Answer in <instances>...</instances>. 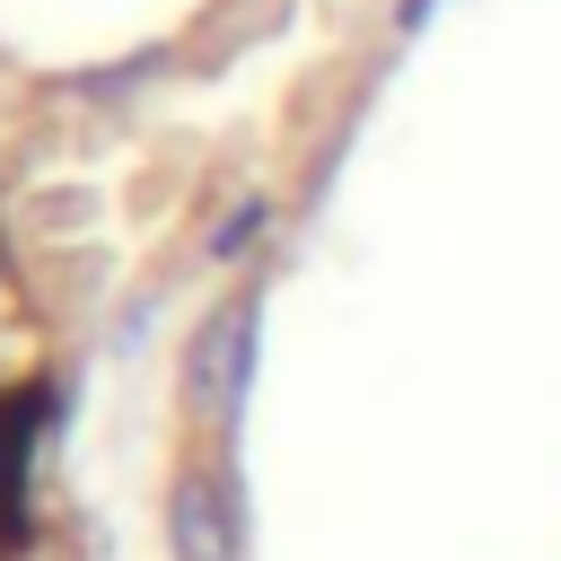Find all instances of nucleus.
Instances as JSON below:
<instances>
[{
	"label": "nucleus",
	"instance_id": "nucleus-4",
	"mask_svg": "<svg viewBox=\"0 0 561 561\" xmlns=\"http://www.w3.org/2000/svg\"><path fill=\"white\" fill-rule=\"evenodd\" d=\"M430 9H438V0H403V9H394V26H421Z\"/></svg>",
	"mask_w": 561,
	"mask_h": 561
},
{
	"label": "nucleus",
	"instance_id": "nucleus-2",
	"mask_svg": "<svg viewBox=\"0 0 561 561\" xmlns=\"http://www.w3.org/2000/svg\"><path fill=\"white\" fill-rule=\"evenodd\" d=\"M167 543H175V561H237L245 552V517H237L228 473H210V465L175 473V491H167Z\"/></svg>",
	"mask_w": 561,
	"mask_h": 561
},
{
	"label": "nucleus",
	"instance_id": "nucleus-3",
	"mask_svg": "<svg viewBox=\"0 0 561 561\" xmlns=\"http://www.w3.org/2000/svg\"><path fill=\"white\" fill-rule=\"evenodd\" d=\"M35 368V324H26V307H18V280L0 272V386H18Z\"/></svg>",
	"mask_w": 561,
	"mask_h": 561
},
{
	"label": "nucleus",
	"instance_id": "nucleus-1",
	"mask_svg": "<svg viewBox=\"0 0 561 561\" xmlns=\"http://www.w3.org/2000/svg\"><path fill=\"white\" fill-rule=\"evenodd\" d=\"M245 386H254V298H228L184 351V403L228 430L245 412Z\"/></svg>",
	"mask_w": 561,
	"mask_h": 561
}]
</instances>
